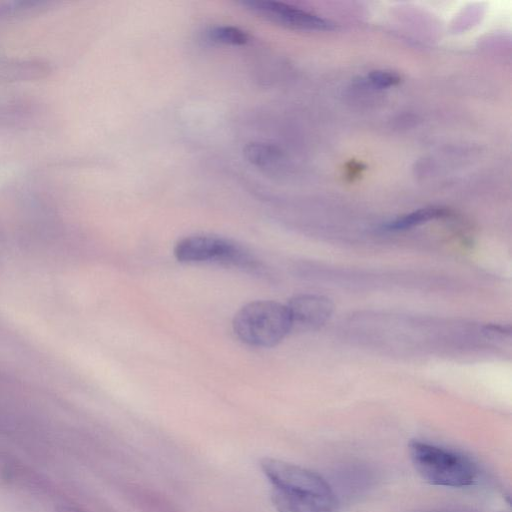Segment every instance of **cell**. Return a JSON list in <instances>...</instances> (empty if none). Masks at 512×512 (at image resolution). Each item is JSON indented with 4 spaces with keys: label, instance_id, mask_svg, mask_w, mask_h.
Masks as SVG:
<instances>
[{
    "label": "cell",
    "instance_id": "6da1fadb",
    "mask_svg": "<svg viewBox=\"0 0 512 512\" xmlns=\"http://www.w3.org/2000/svg\"><path fill=\"white\" fill-rule=\"evenodd\" d=\"M260 466L277 512H338L337 496L321 475L274 458L262 459Z\"/></svg>",
    "mask_w": 512,
    "mask_h": 512
},
{
    "label": "cell",
    "instance_id": "7a4b0ae2",
    "mask_svg": "<svg viewBox=\"0 0 512 512\" xmlns=\"http://www.w3.org/2000/svg\"><path fill=\"white\" fill-rule=\"evenodd\" d=\"M408 449L415 470L431 485L463 488L478 479L477 465L463 453L421 440L411 441Z\"/></svg>",
    "mask_w": 512,
    "mask_h": 512
},
{
    "label": "cell",
    "instance_id": "3957f363",
    "mask_svg": "<svg viewBox=\"0 0 512 512\" xmlns=\"http://www.w3.org/2000/svg\"><path fill=\"white\" fill-rule=\"evenodd\" d=\"M235 335L253 347H273L292 330L286 305L270 300H257L243 306L234 316Z\"/></svg>",
    "mask_w": 512,
    "mask_h": 512
},
{
    "label": "cell",
    "instance_id": "277c9868",
    "mask_svg": "<svg viewBox=\"0 0 512 512\" xmlns=\"http://www.w3.org/2000/svg\"><path fill=\"white\" fill-rule=\"evenodd\" d=\"M175 258L182 263H215L256 271L258 262L240 244L216 235L193 234L181 238L174 246Z\"/></svg>",
    "mask_w": 512,
    "mask_h": 512
},
{
    "label": "cell",
    "instance_id": "5b68a950",
    "mask_svg": "<svg viewBox=\"0 0 512 512\" xmlns=\"http://www.w3.org/2000/svg\"><path fill=\"white\" fill-rule=\"evenodd\" d=\"M238 4L263 19L285 27L301 30L333 29L331 22L287 3L271 0H245Z\"/></svg>",
    "mask_w": 512,
    "mask_h": 512
},
{
    "label": "cell",
    "instance_id": "8992f818",
    "mask_svg": "<svg viewBox=\"0 0 512 512\" xmlns=\"http://www.w3.org/2000/svg\"><path fill=\"white\" fill-rule=\"evenodd\" d=\"M292 322V329L304 331L322 327L331 317L333 302L318 294H300L286 304Z\"/></svg>",
    "mask_w": 512,
    "mask_h": 512
},
{
    "label": "cell",
    "instance_id": "52a82bcc",
    "mask_svg": "<svg viewBox=\"0 0 512 512\" xmlns=\"http://www.w3.org/2000/svg\"><path fill=\"white\" fill-rule=\"evenodd\" d=\"M48 63L39 60L0 58V79L5 81H31L49 75Z\"/></svg>",
    "mask_w": 512,
    "mask_h": 512
},
{
    "label": "cell",
    "instance_id": "ba28073f",
    "mask_svg": "<svg viewBox=\"0 0 512 512\" xmlns=\"http://www.w3.org/2000/svg\"><path fill=\"white\" fill-rule=\"evenodd\" d=\"M446 210L436 207L418 209L402 215L385 225L388 231H403L446 215Z\"/></svg>",
    "mask_w": 512,
    "mask_h": 512
},
{
    "label": "cell",
    "instance_id": "9c48e42d",
    "mask_svg": "<svg viewBox=\"0 0 512 512\" xmlns=\"http://www.w3.org/2000/svg\"><path fill=\"white\" fill-rule=\"evenodd\" d=\"M210 42L230 46H243L250 41V35L245 30L232 25H215L206 30Z\"/></svg>",
    "mask_w": 512,
    "mask_h": 512
},
{
    "label": "cell",
    "instance_id": "30bf717a",
    "mask_svg": "<svg viewBox=\"0 0 512 512\" xmlns=\"http://www.w3.org/2000/svg\"><path fill=\"white\" fill-rule=\"evenodd\" d=\"M49 5L50 3L46 1H0V20L11 17L37 14L47 10Z\"/></svg>",
    "mask_w": 512,
    "mask_h": 512
},
{
    "label": "cell",
    "instance_id": "8fae6325",
    "mask_svg": "<svg viewBox=\"0 0 512 512\" xmlns=\"http://www.w3.org/2000/svg\"><path fill=\"white\" fill-rule=\"evenodd\" d=\"M244 153L253 165L262 169L271 167L279 157L275 147L264 143H250Z\"/></svg>",
    "mask_w": 512,
    "mask_h": 512
},
{
    "label": "cell",
    "instance_id": "7c38bea8",
    "mask_svg": "<svg viewBox=\"0 0 512 512\" xmlns=\"http://www.w3.org/2000/svg\"><path fill=\"white\" fill-rule=\"evenodd\" d=\"M367 81L377 88H389L397 85L401 77L392 71L378 70L371 72L367 76Z\"/></svg>",
    "mask_w": 512,
    "mask_h": 512
},
{
    "label": "cell",
    "instance_id": "4fadbf2b",
    "mask_svg": "<svg viewBox=\"0 0 512 512\" xmlns=\"http://www.w3.org/2000/svg\"><path fill=\"white\" fill-rule=\"evenodd\" d=\"M423 512H474V511L471 509H467V508L448 507V508L433 509V510L423 511Z\"/></svg>",
    "mask_w": 512,
    "mask_h": 512
},
{
    "label": "cell",
    "instance_id": "5bb4252c",
    "mask_svg": "<svg viewBox=\"0 0 512 512\" xmlns=\"http://www.w3.org/2000/svg\"><path fill=\"white\" fill-rule=\"evenodd\" d=\"M57 512H86L78 507L70 505H60L57 507Z\"/></svg>",
    "mask_w": 512,
    "mask_h": 512
},
{
    "label": "cell",
    "instance_id": "9a60e30c",
    "mask_svg": "<svg viewBox=\"0 0 512 512\" xmlns=\"http://www.w3.org/2000/svg\"><path fill=\"white\" fill-rule=\"evenodd\" d=\"M352 166L348 168V175L349 176H356L361 171V165L359 163H351Z\"/></svg>",
    "mask_w": 512,
    "mask_h": 512
}]
</instances>
